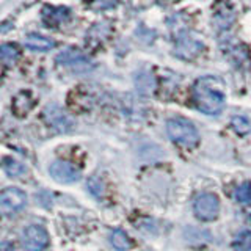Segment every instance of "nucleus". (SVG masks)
I'll return each instance as SVG.
<instances>
[{
	"label": "nucleus",
	"mask_w": 251,
	"mask_h": 251,
	"mask_svg": "<svg viewBox=\"0 0 251 251\" xmlns=\"http://www.w3.org/2000/svg\"><path fill=\"white\" fill-rule=\"evenodd\" d=\"M0 251H14L13 245L10 242H2V245H0Z\"/></svg>",
	"instance_id": "obj_21"
},
{
	"label": "nucleus",
	"mask_w": 251,
	"mask_h": 251,
	"mask_svg": "<svg viewBox=\"0 0 251 251\" xmlns=\"http://www.w3.org/2000/svg\"><path fill=\"white\" fill-rule=\"evenodd\" d=\"M167 132L175 143L184 148H193L200 141V133L195 124L180 116L171 118L167 121Z\"/></svg>",
	"instance_id": "obj_2"
},
{
	"label": "nucleus",
	"mask_w": 251,
	"mask_h": 251,
	"mask_svg": "<svg viewBox=\"0 0 251 251\" xmlns=\"http://www.w3.org/2000/svg\"><path fill=\"white\" fill-rule=\"evenodd\" d=\"M25 47H28L30 50H35V52H47L55 47V41L50 38L31 33L25 36Z\"/></svg>",
	"instance_id": "obj_10"
},
{
	"label": "nucleus",
	"mask_w": 251,
	"mask_h": 251,
	"mask_svg": "<svg viewBox=\"0 0 251 251\" xmlns=\"http://www.w3.org/2000/svg\"><path fill=\"white\" fill-rule=\"evenodd\" d=\"M116 2L118 0H90V3L98 6V8H110V6H113Z\"/></svg>",
	"instance_id": "obj_20"
},
{
	"label": "nucleus",
	"mask_w": 251,
	"mask_h": 251,
	"mask_svg": "<svg viewBox=\"0 0 251 251\" xmlns=\"http://www.w3.org/2000/svg\"><path fill=\"white\" fill-rule=\"evenodd\" d=\"M250 251H251V250H250Z\"/></svg>",
	"instance_id": "obj_22"
},
{
	"label": "nucleus",
	"mask_w": 251,
	"mask_h": 251,
	"mask_svg": "<svg viewBox=\"0 0 251 251\" xmlns=\"http://www.w3.org/2000/svg\"><path fill=\"white\" fill-rule=\"evenodd\" d=\"M0 57L5 65H13L19 58V50L14 44H3L0 47Z\"/></svg>",
	"instance_id": "obj_14"
},
{
	"label": "nucleus",
	"mask_w": 251,
	"mask_h": 251,
	"mask_svg": "<svg viewBox=\"0 0 251 251\" xmlns=\"http://www.w3.org/2000/svg\"><path fill=\"white\" fill-rule=\"evenodd\" d=\"M46 118L49 124H52L53 127H57L58 130H68L71 127V120L66 116V113L57 105H50L46 108Z\"/></svg>",
	"instance_id": "obj_9"
},
{
	"label": "nucleus",
	"mask_w": 251,
	"mask_h": 251,
	"mask_svg": "<svg viewBox=\"0 0 251 251\" xmlns=\"http://www.w3.org/2000/svg\"><path fill=\"white\" fill-rule=\"evenodd\" d=\"M22 245L27 251H43L49 245V234L43 226H27L22 232Z\"/></svg>",
	"instance_id": "obj_4"
},
{
	"label": "nucleus",
	"mask_w": 251,
	"mask_h": 251,
	"mask_svg": "<svg viewBox=\"0 0 251 251\" xmlns=\"http://www.w3.org/2000/svg\"><path fill=\"white\" fill-rule=\"evenodd\" d=\"M27 204V196L21 188L10 187L5 188L0 195V206L5 214H13V212L21 210Z\"/></svg>",
	"instance_id": "obj_7"
},
{
	"label": "nucleus",
	"mask_w": 251,
	"mask_h": 251,
	"mask_svg": "<svg viewBox=\"0 0 251 251\" xmlns=\"http://www.w3.org/2000/svg\"><path fill=\"white\" fill-rule=\"evenodd\" d=\"M57 61L61 66L69 68L74 73H88L93 68V63L90 61V58L77 49H68L61 52L57 57Z\"/></svg>",
	"instance_id": "obj_5"
},
{
	"label": "nucleus",
	"mask_w": 251,
	"mask_h": 251,
	"mask_svg": "<svg viewBox=\"0 0 251 251\" xmlns=\"http://www.w3.org/2000/svg\"><path fill=\"white\" fill-rule=\"evenodd\" d=\"M195 104L207 115H218L225 107V93L215 77H202L193 86Z\"/></svg>",
	"instance_id": "obj_1"
},
{
	"label": "nucleus",
	"mask_w": 251,
	"mask_h": 251,
	"mask_svg": "<svg viewBox=\"0 0 251 251\" xmlns=\"http://www.w3.org/2000/svg\"><path fill=\"white\" fill-rule=\"evenodd\" d=\"M137 86L141 93H152L154 90V80L149 74H140L137 78Z\"/></svg>",
	"instance_id": "obj_18"
},
{
	"label": "nucleus",
	"mask_w": 251,
	"mask_h": 251,
	"mask_svg": "<svg viewBox=\"0 0 251 251\" xmlns=\"http://www.w3.org/2000/svg\"><path fill=\"white\" fill-rule=\"evenodd\" d=\"M110 243L116 248L118 251H127L132 248V242L129 239V235L121 229H115L110 234Z\"/></svg>",
	"instance_id": "obj_12"
},
{
	"label": "nucleus",
	"mask_w": 251,
	"mask_h": 251,
	"mask_svg": "<svg viewBox=\"0 0 251 251\" xmlns=\"http://www.w3.org/2000/svg\"><path fill=\"white\" fill-rule=\"evenodd\" d=\"M231 126L239 135H247L251 132V121L247 116H234L231 120Z\"/></svg>",
	"instance_id": "obj_15"
},
{
	"label": "nucleus",
	"mask_w": 251,
	"mask_h": 251,
	"mask_svg": "<svg viewBox=\"0 0 251 251\" xmlns=\"http://www.w3.org/2000/svg\"><path fill=\"white\" fill-rule=\"evenodd\" d=\"M33 98L30 96V93L28 91H21L19 94H16L14 99H13V112L18 115V116H24V115H27L31 107H33Z\"/></svg>",
	"instance_id": "obj_11"
},
{
	"label": "nucleus",
	"mask_w": 251,
	"mask_h": 251,
	"mask_svg": "<svg viewBox=\"0 0 251 251\" xmlns=\"http://www.w3.org/2000/svg\"><path fill=\"white\" fill-rule=\"evenodd\" d=\"M193 210L196 217L204 222H210L218 217L220 212V201L214 193H202L193 202Z\"/></svg>",
	"instance_id": "obj_3"
},
{
	"label": "nucleus",
	"mask_w": 251,
	"mask_h": 251,
	"mask_svg": "<svg viewBox=\"0 0 251 251\" xmlns=\"http://www.w3.org/2000/svg\"><path fill=\"white\" fill-rule=\"evenodd\" d=\"M50 176L61 184H73L77 182L82 176V171L78 170L74 163L66 162V160H57L50 165L49 168Z\"/></svg>",
	"instance_id": "obj_6"
},
{
	"label": "nucleus",
	"mask_w": 251,
	"mask_h": 251,
	"mask_svg": "<svg viewBox=\"0 0 251 251\" xmlns=\"http://www.w3.org/2000/svg\"><path fill=\"white\" fill-rule=\"evenodd\" d=\"M3 170L8 176H21L24 175V171H25V168L22 167V165L19 162H16L14 159H3Z\"/></svg>",
	"instance_id": "obj_16"
},
{
	"label": "nucleus",
	"mask_w": 251,
	"mask_h": 251,
	"mask_svg": "<svg viewBox=\"0 0 251 251\" xmlns=\"http://www.w3.org/2000/svg\"><path fill=\"white\" fill-rule=\"evenodd\" d=\"M232 247H234V250H237V251L251 250V231L240 232L237 237H235Z\"/></svg>",
	"instance_id": "obj_17"
},
{
	"label": "nucleus",
	"mask_w": 251,
	"mask_h": 251,
	"mask_svg": "<svg viewBox=\"0 0 251 251\" xmlns=\"http://www.w3.org/2000/svg\"><path fill=\"white\" fill-rule=\"evenodd\" d=\"M201 50H202V43L200 41V39L192 38V36H180L177 39L175 53L179 58L192 60L195 57H198V55L201 53Z\"/></svg>",
	"instance_id": "obj_8"
},
{
	"label": "nucleus",
	"mask_w": 251,
	"mask_h": 251,
	"mask_svg": "<svg viewBox=\"0 0 251 251\" xmlns=\"http://www.w3.org/2000/svg\"><path fill=\"white\" fill-rule=\"evenodd\" d=\"M235 198L242 204H251V184H243L235 192Z\"/></svg>",
	"instance_id": "obj_19"
},
{
	"label": "nucleus",
	"mask_w": 251,
	"mask_h": 251,
	"mask_svg": "<svg viewBox=\"0 0 251 251\" xmlns=\"http://www.w3.org/2000/svg\"><path fill=\"white\" fill-rule=\"evenodd\" d=\"M50 11L52 13H47L46 10L43 11V18H47V16H50V19L46 21V24L49 27L58 25V24H61L69 16V11L66 10V8H50Z\"/></svg>",
	"instance_id": "obj_13"
}]
</instances>
